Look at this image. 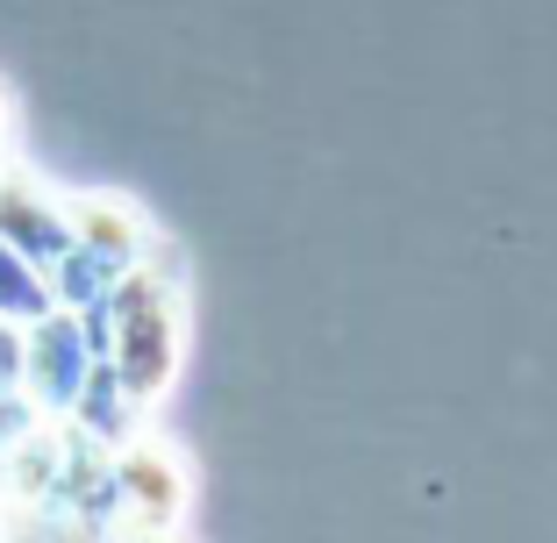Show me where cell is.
I'll return each instance as SVG.
<instances>
[]
</instances>
